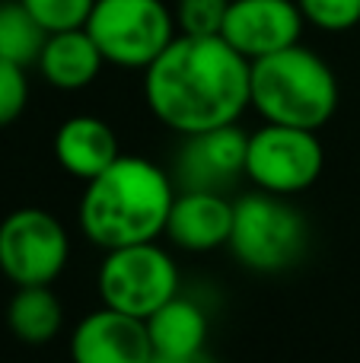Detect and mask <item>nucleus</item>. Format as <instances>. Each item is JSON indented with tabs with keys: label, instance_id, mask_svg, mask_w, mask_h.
<instances>
[{
	"label": "nucleus",
	"instance_id": "nucleus-1",
	"mask_svg": "<svg viewBox=\"0 0 360 363\" xmlns=\"http://www.w3.org/2000/svg\"><path fill=\"white\" fill-rule=\"evenodd\" d=\"M249 74L252 61L223 35L179 32L144 70V102L179 138L236 125L249 108Z\"/></svg>",
	"mask_w": 360,
	"mask_h": 363
},
{
	"label": "nucleus",
	"instance_id": "nucleus-2",
	"mask_svg": "<svg viewBox=\"0 0 360 363\" xmlns=\"http://www.w3.org/2000/svg\"><path fill=\"white\" fill-rule=\"evenodd\" d=\"M176 191L169 169L147 157L121 153L83 188L77 204L80 233L102 252L159 239Z\"/></svg>",
	"mask_w": 360,
	"mask_h": 363
},
{
	"label": "nucleus",
	"instance_id": "nucleus-3",
	"mask_svg": "<svg viewBox=\"0 0 360 363\" xmlns=\"http://www.w3.org/2000/svg\"><path fill=\"white\" fill-rule=\"evenodd\" d=\"M338 77L319 51L303 42L252 61L249 108L261 121L319 131L338 112Z\"/></svg>",
	"mask_w": 360,
	"mask_h": 363
},
{
	"label": "nucleus",
	"instance_id": "nucleus-4",
	"mask_svg": "<svg viewBox=\"0 0 360 363\" xmlns=\"http://www.w3.org/2000/svg\"><path fill=\"white\" fill-rule=\"evenodd\" d=\"M306 242L310 226L284 194L255 188L233 201V233L227 245L242 268L255 274H281L300 262Z\"/></svg>",
	"mask_w": 360,
	"mask_h": 363
},
{
	"label": "nucleus",
	"instance_id": "nucleus-5",
	"mask_svg": "<svg viewBox=\"0 0 360 363\" xmlns=\"http://www.w3.org/2000/svg\"><path fill=\"white\" fill-rule=\"evenodd\" d=\"M83 29L99 45L106 64L121 70H147L179 35L166 0H96Z\"/></svg>",
	"mask_w": 360,
	"mask_h": 363
},
{
	"label": "nucleus",
	"instance_id": "nucleus-6",
	"mask_svg": "<svg viewBox=\"0 0 360 363\" xmlns=\"http://www.w3.org/2000/svg\"><path fill=\"white\" fill-rule=\"evenodd\" d=\"M96 290H99L102 306L150 319L163 303H169L182 290V274L172 252L150 239V242L102 252Z\"/></svg>",
	"mask_w": 360,
	"mask_h": 363
},
{
	"label": "nucleus",
	"instance_id": "nucleus-7",
	"mask_svg": "<svg viewBox=\"0 0 360 363\" xmlns=\"http://www.w3.org/2000/svg\"><path fill=\"white\" fill-rule=\"evenodd\" d=\"M70 262V233L45 207H16L0 220V274L13 287H51Z\"/></svg>",
	"mask_w": 360,
	"mask_h": 363
},
{
	"label": "nucleus",
	"instance_id": "nucleus-8",
	"mask_svg": "<svg viewBox=\"0 0 360 363\" xmlns=\"http://www.w3.org/2000/svg\"><path fill=\"white\" fill-rule=\"evenodd\" d=\"M325 169V147L319 131L291 125H271L249 131L246 150V179L255 188L271 194H300L313 188Z\"/></svg>",
	"mask_w": 360,
	"mask_h": 363
},
{
	"label": "nucleus",
	"instance_id": "nucleus-9",
	"mask_svg": "<svg viewBox=\"0 0 360 363\" xmlns=\"http://www.w3.org/2000/svg\"><path fill=\"white\" fill-rule=\"evenodd\" d=\"M249 131L236 125H220L201 134H185L172 157L176 188H204V191H230L240 179H246Z\"/></svg>",
	"mask_w": 360,
	"mask_h": 363
},
{
	"label": "nucleus",
	"instance_id": "nucleus-10",
	"mask_svg": "<svg viewBox=\"0 0 360 363\" xmlns=\"http://www.w3.org/2000/svg\"><path fill=\"white\" fill-rule=\"evenodd\" d=\"M303 26L297 0H230L220 35L246 61H259L297 45Z\"/></svg>",
	"mask_w": 360,
	"mask_h": 363
},
{
	"label": "nucleus",
	"instance_id": "nucleus-11",
	"mask_svg": "<svg viewBox=\"0 0 360 363\" xmlns=\"http://www.w3.org/2000/svg\"><path fill=\"white\" fill-rule=\"evenodd\" d=\"M70 360L74 363H150L153 341L147 319L99 306L86 313L70 332Z\"/></svg>",
	"mask_w": 360,
	"mask_h": 363
},
{
	"label": "nucleus",
	"instance_id": "nucleus-12",
	"mask_svg": "<svg viewBox=\"0 0 360 363\" xmlns=\"http://www.w3.org/2000/svg\"><path fill=\"white\" fill-rule=\"evenodd\" d=\"M233 233V201L227 191H204V188H185L176 191L169 207L163 236L179 252H217L230 242Z\"/></svg>",
	"mask_w": 360,
	"mask_h": 363
},
{
	"label": "nucleus",
	"instance_id": "nucleus-13",
	"mask_svg": "<svg viewBox=\"0 0 360 363\" xmlns=\"http://www.w3.org/2000/svg\"><path fill=\"white\" fill-rule=\"evenodd\" d=\"M51 150H55L61 172L80 179L83 185L121 157L112 125L102 121L99 115H70L67 121H61L51 140Z\"/></svg>",
	"mask_w": 360,
	"mask_h": 363
},
{
	"label": "nucleus",
	"instance_id": "nucleus-14",
	"mask_svg": "<svg viewBox=\"0 0 360 363\" xmlns=\"http://www.w3.org/2000/svg\"><path fill=\"white\" fill-rule=\"evenodd\" d=\"M35 67L48 86L61 93H80L89 83H96V77L106 67V57L93 42V35L80 26V29L48 32Z\"/></svg>",
	"mask_w": 360,
	"mask_h": 363
},
{
	"label": "nucleus",
	"instance_id": "nucleus-15",
	"mask_svg": "<svg viewBox=\"0 0 360 363\" xmlns=\"http://www.w3.org/2000/svg\"><path fill=\"white\" fill-rule=\"evenodd\" d=\"M147 332L153 341V354L163 357H189V354L208 351L210 315L195 296L179 290L169 303L147 319Z\"/></svg>",
	"mask_w": 360,
	"mask_h": 363
},
{
	"label": "nucleus",
	"instance_id": "nucleus-16",
	"mask_svg": "<svg viewBox=\"0 0 360 363\" xmlns=\"http://www.w3.org/2000/svg\"><path fill=\"white\" fill-rule=\"evenodd\" d=\"M6 328L19 345L42 347L64 328V306L51 287H16L6 303Z\"/></svg>",
	"mask_w": 360,
	"mask_h": 363
},
{
	"label": "nucleus",
	"instance_id": "nucleus-17",
	"mask_svg": "<svg viewBox=\"0 0 360 363\" xmlns=\"http://www.w3.org/2000/svg\"><path fill=\"white\" fill-rule=\"evenodd\" d=\"M48 32L23 6V0H0V61L32 67Z\"/></svg>",
	"mask_w": 360,
	"mask_h": 363
},
{
	"label": "nucleus",
	"instance_id": "nucleus-18",
	"mask_svg": "<svg viewBox=\"0 0 360 363\" xmlns=\"http://www.w3.org/2000/svg\"><path fill=\"white\" fill-rule=\"evenodd\" d=\"M230 0H176V26L182 35H220Z\"/></svg>",
	"mask_w": 360,
	"mask_h": 363
},
{
	"label": "nucleus",
	"instance_id": "nucleus-19",
	"mask_svg": "<svg viewBox=\"0 0 360 363\" xmlns=\"http://www.w3.org/2000/svg\"><path fill=\"white\" fill-rule=\"evenodd\" d=\"M96 0H23V6L42 23L45 32H64L86 26Z\"/></svg>",
	"mask_w": 360,
	"mask_h": 363
},
{
	"label": "nucleus",
	"instance_id": "nucleus-20",
	"mask_svg": "<svg viewBox=\"0 0 360 363\" xmlns=\"http://www.w3.org/2000/svg\"><path fill=\"white\" fill-rule=\"evenodd\" d=\"M310 26L322 32H351L360 26V0H297Z\"/></svg>",
	"mask_w": 360,
	"mask_h": 363
},
{
	"label": "nucleus",
	"instance_id": "nucleus-21",
	"mask_svg": "<svg viewBox=\"0 0 360 363\" xmlns=\"http://www.w3.org/2000/svg\"><path fill=\"white\" fill-rule=\"evenodd\" d=\"M29 106V74L23 64L0 61V128L19 121Z\"/></svg>",
	"mask_w": 360,
	"mask_h": 363
},
{
	"label": "nucleus",
	"instance_id": "nucleus-22",
	"mask_svg": "<svg viewBox=\"0 0 360 363\" xmlns=\"http://www.w3.org/2000/svg\"><path fill=\"white\" fill-rule=\"evenodd\" d=\"M150 363H217V360L210 357L208 351H201V354H189V357H163V354H153Z\"/></svg>",
	"mask_w": 360,
	"mask_h": 363
}]
</instances>
